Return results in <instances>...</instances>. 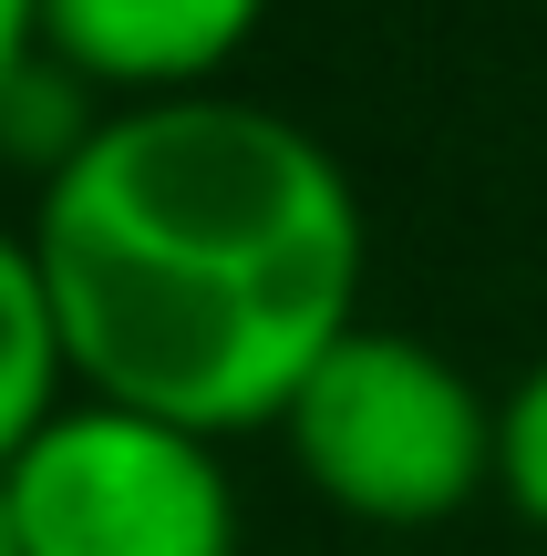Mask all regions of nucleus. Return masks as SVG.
<instances>
[{
    "mask_svg": "<svg viewBox=\"0 0 547 556\" xmlns=\"http://www.w3.org/2000/svg\"><path fill=\"white\" fill-rule=\"evenodd\" d=\"M279 433L310 495L383 536H424L496 484V402L475 392V371L424 330H383V319L341 330L310 361Z\"/></svg>",
    "mask_w": 547,
    "mask_h": 556,
    "instance_id": "f03ea898",
    "label": "nucleus"
},
{
    "mask_svg": "<svg viewBox=\"0 0 547 556\" xmlns=\"http://www.w3.org/2000/svg\"><path fill=\"white\" fill-rule=\"evenodd\" d=\"M73 402V351L52 319V278H41L32 227H0V464Z\"/></svg>",
    "mask_w": 547,
    "mask_h": 556,
    "instance_id": "39448f33",
    "label": "nucleus"
},
{
    "mask_svg": "<svg viewBox=\"0 0 547 556\" xmlns=\"http://www.w3.org/2000/svg\"><path fill=\"white\" fill-rule=\"evenodd\" d=\"M259 21L269 0H41V52L114 103H176L217 93Z\"/></svg>",
    "mask_w": 547,
    "mask_h": 556,
    "instance_id": "20e7f679",
    "label": "nucleus"
},
{
    "mask_svg": "<svg viewBox=\"0 0 547 556\" xmlns=\"http://www.w3.org/2000/svg\"><path fill=\"white\" fill-rule=\"evenodd\" d=\"M496 495L517 505V526L547 536V361L496 392Z\"/></svg>",
    "mask_w": 547,
    "mask_h": 556,
    "instance_id": "423d86ee",
    "label": "nucleus"
},
{
    "mask_svg": "<svg viewBox=\"0 0 547 556\" xmlns=\"http://www.w3.org/2000/svg\"><path fill=\"white\" fill-rule=\"evenodd\" d=\"M32 248L73 392L238 443L362 330L372 217L310 124L248 93H176L114 103L83 155L41 176Z\"/></svg>",
    "mask_w": 547,
    "mask_h": 556,
    "instance_id": "f257e3e1",
    "label": "nucleus"
},
{
    "mask_svg": "<svg viewBox=\"0 0 547 556\" xmlns=\"http://www.w3.org/2000/svg\"><path fill=\"white\" fill-rule=\"evenodd\" d=\"M0 556H21V516H11V475H0Z\"/></svg>",
    "mask_w": 547,
    "mask_h": 556,
    "instance_id": "6e6552de",
    "label": "nucleus"
},
{
    "mask_svg": "<svg viewBox=\"0 0 547 556\" xmlns=\"http://www.w3.org/2000/svg\"><path fill=\"white\" fill-rule=\"evenodd\" d=\"M21 556H238L227 454L135 402L73 392L11 464Z\"/></svg>",
    "mask_w": 547,
    "mask_h": 556,
    "instance_id": "7ed1b4c3",
    "label": "nucleus"
},
{
    "mask_svg": "<svg viewBox=\"0 0 547 556\" xmlns=\"http://www.w3.org/2000/svg\"><path fill=\"white\" fill-rule=\"evenodd\" d=\"M41 52V0H0V83Z\"/></svg>",
    "mask_w": 547,
    "mask_h": 556,
    "instance_id": "0eeeda50",
    "label": "nucleus"
}]
</instances>
